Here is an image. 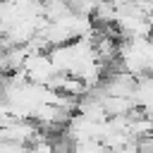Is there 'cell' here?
Here are the masks:
<instances>
[{"label": "cell", "mask_w": 153, "mask_h": 153, "mask_svg": "<svg viewBox=\"0 0 153 153\" xmlns=\"http://www.w3.org/2000/svg\"><path fill=\"white\" fill-rule=\"evenodd\" d=\"M22 69H24V74H26V79L31 84H41V86H45L48 79L55 74L48 53H29L24 65H22Z\"/></svg>", "instance_id": "obj_1"}, {"label": "cell", "mask_w": 153, "mask_h": 153, "mask_svg": "<svg viewBox=\"0 0 153 153\" xmlns=\"http://www.w3.org/2000/svg\"><path fill=\"white\" fill-rule=\"evenodd\" d=\"M0 79H2V74H0Z\"/></svg>", "instance_id": "obj_2"}]
</instances>
